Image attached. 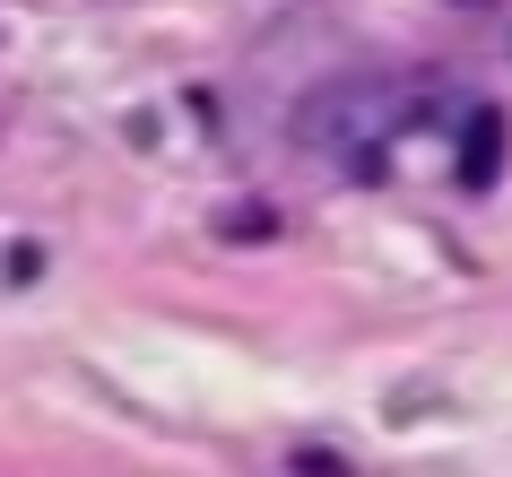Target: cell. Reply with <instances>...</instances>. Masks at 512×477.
<instances>
[{
  "label": "cell",
  "instance_id": "obj_2",
  "mask_svg": "<svg viewBox=\"0 0 512 477\" xmlns=\"http://www.w3.org/2000/svg\"><path fill=\"white\" fill-rule=\"evenodd\" d=\"M478 9H486V0H478Z\"/></svg>",
  "mask_w": 512,
  "mask_h": 477
},
{
  "label": "cell",
  "instance_id": "obj_1",
  "mask_svg": "<svg viewBox=\"0 0 512 477\" xmlns=\"http://www.w3.org/2000/svg\"><path fill=\"white\" fill-rule=\"evenodd\" d=\"M434 96L426 79H339L322 87V96H304L296 113V139L313 148V157L348 165V174H382V148L400 131H417V122H434Z\"/></svg>",
  "mask_w": 512,
  "mask_h": 477
}]
</instances>
